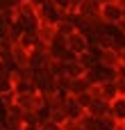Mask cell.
Segmentation results:
<instances>
[{
  "mask_svg": "<svg viewBox=\"0 0 125 130\" xmlns=\"http://www.w3.org/2000/svg\"><path fill=\"white\" fill-rule=\"evenodd\" d=\"M2 123L7 130H25V112L11 101L2 112Z\"/></svg>",
  "mask_w": 125,
  "mask_h": 130,
  "instance_id": "1",
  "label": "cell"
},
{
  "mask_svg": "<svg viewBox=\"0 0 125 130\" xmlns=\"http://www.w3.org/2000/svg\"><path fill=\"white\" fill-rule=\"evenodd\" d=\"M14 105H18L25 114L27 112H36L46 105V96L43 94H25V96H14Z\"/></svg>",
  "mask_w": 125,
  "mask_h": 130,
  "instance_id": "2",
  "label": "cell"
},
{
  "mask_svg": "<svg viewBox=\"0 0 125 130\" xmlns=\"http://www.w3.org/2000/svg\"><path fill=\"white\" fill-rule=\"evenodd\" d=\"M66 48H68V53H73L75 57H80V55H84V53L91 50V41H89L87 34L73 32L71 37H66Z\"/></svg>",
  "mask_w": 125,
  "mask_h": 130,
  "instance_id": "3",
  "label": "cell"
},
{
  "mask_svg": "<svg viewBox=\"0 0 125 130\" xmlns=\"http://www.w3.org/2000/svg\"><path fill=\"white\" fill-rule=\"evenodd\" d=\"M96 50V57H98V64L107 71H116V66L121 64V50L118 48H112V50H98V48H91Z\"/></svg>",
  "mask_w": 125,
  "mask_h": 130,
  "instance_id": "4",
  "label": "cell"
},
{
  "mask_svg": "<svg viewBox=\"0 0 125 130\" xmlns=\"http://www.w3.org/2000/svg\"><path fill=\"white\" fill-rule=\"evenodd\" d=\"M123 14H125V9L118 2H105V5L100 7V21H102L105 25H116Z\"/></svg>",
  "mask_w": 125,
  "mask_h": 130,
  "instance_id": "5",
  "label": "cell"
},
{
  "mask_svg": "<svg viewBox=\"0 0 125 130\" xmlns=\"http://www.w3.org/2000/svg\"><path fill=\"white\" fill-rule=\"evenodd\" d=\"M9 62H11L18 71H25V69H27V64H30V50H27V48H23L20 43H11Z\"/></svg>",
  "mask_w": 125,
  "mask_h": 130,
  "instance_id": "6",
  "label": "cell"
},
{
  "mask_svg": "<svg viewBox=\"0 0 125 130\" xmlns=\"http://www.w3.org/2000/svg\"><path fill=\"white\" fill-rule=\"evenodd\" d=\"M100 7H102L100 0H82L75 14L80 18H100Z\"/></svg>",
  "mask_w": 125,
  "mask_h": 130,
  "instance_id": "7",
  "label": "cell"
},
{
  "mask_svg": "<svg viewBox=\"0 0 125 130\" xmlns=\"http://www.w3.org/2000/svg\"><path fill=\"white\" fill-rule=\"evenodd\" d=\"M109 112H112V103H107V101H102V98H96L87 114L93 117V119H98V121H102V119L109 117Z\"/></svg>",
  "mask_w": 125,
  "mask_h": 130,
  "instance_id": "8",
  "label": "cell"
},
{
  "mask_svg": "<svg viewBox=\"0 0 125 130\" xmlns=\"http://www.w3.org/2000/svg\"><path fill=\"white\" fill-rule=\"evenodd\" d=\"M64 112H66V117H68L71 121H80V119H82V117L87 114V112H84V110H82V107L77 105L75 96H71V94L66 96V103H64Z\"/></svg>",
  "mask_w": 125,
  "mask_h": 130,
  "instance_id": "9",
  "label": "cell"
},
{
  "mask_svg": "<svg viewBox=\"0 0 125 130\" xmlns=\"http://www.w3.org/2000/svg\"><path fill=\"white\" fill-rule=\"evenodd\" d=\"M55 30H57V34H61V37H71L73 32H77V27H75V14H66V16L55 25Z\"/></svg>",
  "mask_w": 125,
  "mask_h": 130,
  "instance_id": "10",
  "label": "cell"
},
{
  "mask_svg": "<svg viewBox=\"0 0 125 130\" xmlns=\"http://www.w3.org/2000/svg\"><path fill=\"white\" fill-rule=\"evenodd\" d=\"M64 75H68L71 80H77L87 75V69L80 64V59H71V62H64Z\"/></svg>",
  "mask_w": 125,
  "mask_h": 130,
  "instance_id": "11",
  "label": "cell"
},
{
  "mask_svg": "<svg viewBox=\"0 0 125 130\" xmlns=\"http://www.w3.org/2000/svg\"><path fill=\"white\" fill-rule=\"evenodd\" d=\"M98 89H100V98H102V101H107V103H114V101L118 98V91H116V80H107V82L98 85Z\"/></svg>",
  "mask_w": 125,
  "mask_h": 130,
  "instance_id": "12",
  "label": "cell"
},
{
  "mask_svg": "<svg viewBox=\"0 0 125 130\" xmlns=\"http://www.w3.org/2000/svg\"><path fill=\"white\" fill-rule=\"evenodd\" d=\"M93 85L89 82V78L87 75H82V78H77V80H71V96H80V94H84V91H89Z\"/></svg>",
  "mask_w": 125,
  "mask_h": 130,
  "instance_id": "13",
  "label": "cell"
},
{
  "mask_svg": "<svg viewBox=\"0 0 125 130\" xmlns=\"http://www.w3.org/2000/svg\"><path fill=\"white\" fill-rule=\"evenodd\" d=\"M109 117H112L116 123H125V98H116V101L112 103Z\"/></svg>",
  "mask_w": 125,
  "mask_h": 130,
  "instance_id": "14",
  "label": "cell"
},
{
  "mask_svg": "<svg viewBox=\"0 0 125 130\" xmlns=\"http://www.w3.org/2000/svg\"><path fill=\"white\" fill-rule=\"evenodd\" d=\"M75 101H77V105L84 110V112H89V107L93 105V101H96V96L91 94V89L89 91H84V94H80V96H75Z\"/></svg>",
  "mask_w": 125,
  "mask_h": 130,
  "instance_id": "15",
  "label": "cell"
},
{
  "mask_svg": "<svg viewBox=\"0 0 125 130\" xmlns=\"http://www.w3.org/2000/svg\"><path fill=\"white\" fill-rule=\"evenodd\" d=\"M61 128L64 130H82V121H71V119H68Z\"/></svg>",
  "mask_w": 125,
  "mask_h": 130,
  "instance_id": "16",
  "label": "cell"
},
{
  "mask_svg": "<svg viewBox=\"0 0 125 130\" xmlns=\"http://www.w3.org/2000/svg\"><path fill=\"white\" fill-rule=\"evenodd\" d=\"M39 130H64L59 123H55V121H48V123H43V126H39Z\"/></svg>",
  "mask_w": 125,
  "mask_h": 130,
  "instance_id": "17",
  "label": "cell"
},
{
  "mask_svg": "<svg viewBox=\"0 0 125 130\" xmlns=\"http://www.w3.org/2000/svg\"><path fill=\"white\" fill-rule=\"evenodd\" d=\"M116 91H118V98H125V80L116 78Z\"/></svg>",
  "mask_w": 125,
  "mask_h": 130,
  "instance_id": "18",
  "label": "cell"
},
{
  "mask_svg": "<svg viewBox=\"0 0 125 130\" xmlns=\"http://www.w3.org/2000/svg\"><path fill=\"white\" fill-rule=\"evenodd\" d=\"M114 73H116V78H118V80H125V64H118Z\"/></svg>",
  "mask_w": 125,
  "mask_h": 130,
  "instance_id": "19",
  "label": "cell"
},
{
  "mask_svg": "<svg viewBox=\"0 0 125 130\" xmlns=\"http://www.w3.org/2000/svg\"><path fill=\"white\" fill-rule=\"evenodd\" d=\"M9 73V69H7V59L0 55V75H7Z\"/></svg>",
  "mask_w": 125,
  "mask_h": 130,
  "instance_id": "20",
  "label": "cell"
},
{
  "mask_svg": "<svg viewBox=\"0 0 125 130\" xmlns=\"http://www.w3.org/2000/svg\"><path fill=\"white\" fill-rule=\"evenodd\" d=\"M80 2H82V0H71V5H73V11H75V9L80 7Z\"/></svg>",
  "mask_w": 125,
  "mask_h": 130,
  "instance_id": "21",
  "label": "cell"
},
{
  "mask_svg": "<svg viewBox=\"0 0 125 130\" xmlns=\"http://www.w3.org/2000/svg\"><path fill=\"white\" fill-rule=\"evenodd\" d=\"M121 64H125V48L121 50Z\"/></svg>",
  "mask_w": 125,
  "mask_h": 130,
  "instance_id": "22",
  "label": "cell"
},
{
  "mask_svg": "<svg viewBox=\"0 0 125 130\" xmlns=\"http://www.w3.org/2000/svg\"><path fill=\"white\" fill-rule=\"evenodd\" d=\"M121 126H123V130H125V123H121Z\"/></svg>",
  "mask_w": 125,
  "mask_h": 130,
  "instance_id": "23",
  "label": "cell"
}]
</instances>
